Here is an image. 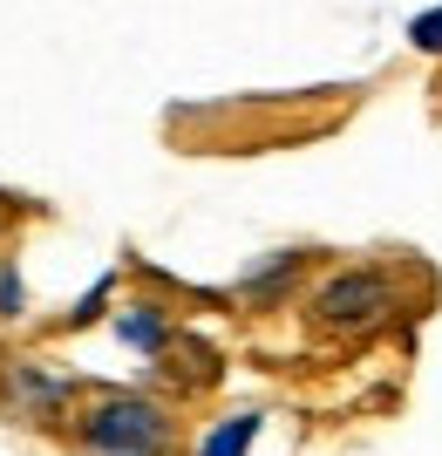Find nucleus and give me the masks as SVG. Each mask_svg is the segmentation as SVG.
Returning a JSON list of instances; mask_svg holds the SVG:
<instances>
[{
	"label": "nucleus",
	"mask_w": 442,
	"mask_h": 456,
	"mask_svg": "<svg viewBox=\"0 0 442 456\" xmlns=\"http://www.w3.org/2000/svg\"><path fill=\"white\" fill-rule=\"evenodd\" d=\"M89 443L102 456H157L164 450V416H157L150 402H109L89 422Z\"/></svg>",
	"instance_id": "f257e3e1"
},
{
	"label": "nucleus",
	"mask_w": 442,
	"mask_h": 456,
	"mask_svg": "<svg viewBox=\"0 0 442 456\" xmlns=\"http://www.w3.org/2000/svg\"><path fill=\"white\" fill-rule=\"evenodd\" d=\"M382 300H388V286L374 280V273H347V280H334L327 293H320V314H327L334 327H354V321H367V314H382Z\"/></svg>",
	"instance_id": "f03ea898"
},
{
	"label": "nucleus",
	"mask_w": 442,
	"mask_h": 456,
	"mask_svg": "<svg viewBox=\"0 0 442 456\" xmlns=\"http://www.w3.org/2000/svg\"><path fill=\"white\" fill-rule=\"evenodd\" d=\"M252 429H259V416H231L225 429H218L212 443H205V456H245V443H252Z\"/></svg>",
	"instance_id": "7ed1b4c3"
},
{
	"label": "nucleus",
	"mask_w": 442,
	"mask_h": 456,
	"mask_svg": "<svg viewBox=\"0 0 442 456\" xmlns=\"http://www.w3.org/2000/svg\"><path fill=\"white\" fill-rule=\"evenodd\" d=\"M408 35L422 41L429 55H442V7H436V14H422V20H415V28H408Z\"/></svg>",
	"instance_id": "20e7f679"
}]
</instances>
